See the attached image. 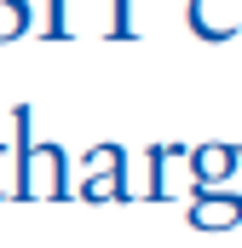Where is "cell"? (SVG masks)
<instances>
[{"instance_id": "obj_2", "label": "cell", "mask_w": 242, "mask_h": 248, "mask_svg": "<svg viewBox=\"0 0 242 248\" xmlns=\"http://www.w3.org/2000/svg\"><path fill=\"white\" fill-rule=\"evenodd\" d=\"M23 196L29 202H63V196H75L69 173H63V150L58 144H41L35 127L23 139Z\"/></svg>"}, {"instance_id": "obj_9", "label": "cell", "mask_w": 242, "mask_h": 248, "mask_svg": "<svg viewBox=\"0 0 242 248\" xmlns=\"http://www.w3.org/2000/svg\"><path fill=\"white\" fill-rule=\"evenodd\" d=\"M41 41H69V0H46V23Z\"/></svg>"}, {"instance_id": "obj_7", "label": "cell", "mask_w": 242, "mask_h": 248, "mask_svg": "<svg viewBox=\"0 0 242 248\" xmlns=\"http://www.w3.org/2000/svg\"><path fill=\"white\" fill-rule=\"evenodd\" d=\"M173 162H190L184 144H167V139L150 144V150H144V185L133 190V202H167V196H173V179H167Z\"/></svg>"}, {"instance_id": "obj_4", "label": "cell", "mask_w": 242, "mask_h": 248, "mask_svg": "<svg viewBox=\"0 0 242 248\" xmlns=\"http://www.w3.org/2000/svg\"><path fill=\"white\" fill-rule=\"evenodd\" d=\"M184 219H190V231H231V225H242V196L231 185L225 190H190Z\"/></svg>"}, {"instance_id": "obj_5", "label": "cell", "mask_w": 242, "mask_h": 248, "mask_svg": "<svg viewBox=\"0 0 242 248\" xmlns=\"http://www.w3.org/2000/svg\"><path fill=\"white\" fill-rule=\"evenodd\" d=\"M184 23L196 41H231L242 29V0H184Z\"/></svg>"}, {"instance_id": "obj_8", "label": "cell", "mask_w": 242, "mask_h": 248, "mask_svg": "<svg viewBox=\"0 0 242 248\" xmlns=\"http://www.w3.org/2000/svg\"><path fill=\"white\" fill-rule=\"evenodd\" d=\"M29 23H35V6H29V0H0V46L17 41Z\"/></svg>"}, {"instance_id": "obj_6", "label": "cell", "mask_w": 242, "mask_h": 248, "mask_svg": "<svg viewBox=\"0 0 242 248\" xmlns=\"http://www.w3.org/2000/svg\"><path fill=\"white\" fill-rule=\"evenodd\" d=\"M237 162H242L237 144H196L190 150V190H225Z\"/></svg>"}, {"instance_id": "obj_3", "label": "cell", "mask_w": 242, "mask_h": 248, "mask_svg": "<svg viewBox=\"0 0 242 248\" xmlns=\"http://www.w3.org/2000/svg\"><path fill=\"white\" fill-rule=\"evenodd\" d=\"M29 127H35V110L17 104L12 110V127L0 133V202L23 196V139H29Z\"/></svg>"}, {"instance_id": "obj_1", "label": "cell", "mask_w": 242, "mask_h": 248, "mask_svg": "<svg viewBox=\"0 0 242 248\" xmlns=\"http://www.w3.org/2000/svg\"><path fill=\"white\" fill-rule=\"evenodd\" d=\"M81 202H127L133 196V179H127V150L121 144H92L81 156V185H75Z\"/></svg>"}, {"instance_id": "obj_10", "label": "cell", "mask_w": 242, "mask_h": 248, "mask_svg": "<svg viewBox=\"0 0 242 248\" xmlns=\"http://www.w3.org/2000/svg\"><path fill=\"white\" fill-rule=\"evenodd\" d=\"M110 41H133V0H110Z\"/></svg>"}]
</instances>
